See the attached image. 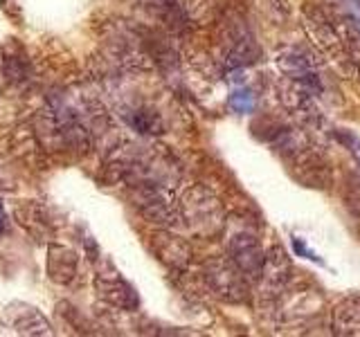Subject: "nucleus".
<instances>
[{
    "instance_id": "3",
    "label": "nucleus",
    "mask_w": 360,
    "mask_h": 337,
    "mask_svg": "<svg viewBox=\"0 0 360 337\" xmlns=\"http://www.w3.org/2000/svg\"><path fill=\"white\" fill-rule=\"evenodd\" d=\"M95 288H97V295L115 308L133 310L140 306L138 292H135L133 286L127 284L115 270H112V272H99L95 279Z\"/></svg>"
},
{
    "instance_id": "14",
    "label": "nucleus",
    "mask_w": 360,
    "mask_h": 337,
    "mask_svg": "<svg viewBox=\"0 0 360 337\" xmlns=\"http://www.w3.org/2000/svg\"><path fill=\"white\" fill-rule=\"evenodd\" d=\"M0 7H3V11L7 16H11L14 20H20V11H18L16 0H0Z\"/></svg>"
},
{
    "instance_id": "13",
    "label": "nucleus",
    "mask_w": 360,
    "mask_h": 337,
    "mask_svg": "<svg viewBox=\"0 0 360 337\" xmlns=\"http://www.w3.org/2000/svg\"><path fill=\"white\" fill-rule=\"evenodd\" d=\"M338 140H340V142L347 146V149L354 153L356 162H358V166H360V138H358V135L349 133V131H340V133H338Z\"/></svg>"
},
{
    "instance_id": "9",
    "label": "nucleus",
    "mask_w": 360,
    "mask_h": 337,
    "mask_svg": "<svg viewBox=\"0 0 360 337\" xmlns=\"http://www.w3.org/2000/svg\"><path fill=\"white\" fill-rule=\"evenodd\" d=\"M124 117H127V124L133 131H138L142 135H160L165 131L160 115L146 106L131 108L129 112H124Z\"/></svg>"
},
{
    "instance_id": "16",
    "label": "nucleus",
    "mask_w": 360,
    "mask_h": 337,
    "mask_svg": "<svg viewBox=\"0 0 360 337\" xmlns=\"http://www.w3.org/2000/svg\"><path fill=\"white\" fill-rule=\"evenodd\" d=\"M7 232V213H5V207L3 202H0V234Z\"/></svg>"
},
{
    "instance_id": "5",
    "label": "nucleus",
    "mask_w": 360,
    "mask_h": 337,
    "mask_svg": "<svg viewBox=\"0 0 360 337\" xmlns=\"http://www.w3.org/2000/svg\"><path fill=\"white\" fill-rule=\"evenodd\" d=\"M5 317L9 322V326L20 335H52V329L48 319L34 308L27 306V303H9L5 310Z\"/></svg>"
},
{
    "instance_id": "11",
    "label": "nucleus",
    "mask_w": 360,
    "mask_h": 337,
    "mask_svg": "<svg viewBox=\"0 0 360 337\" xmlns=\"http://www.w3.org/2000/svg\"><path fill=\"white\" fill-rule=\"evenodd\" d=\"M342 9H345L342 22L360 34V0H342Z\"/></svg>"
},
{
    "instance_id": "2",
    "label": "nucleus",
    "mask_w": 360,
    "mask_h": 337,
    "mask_svg": "<svg viewBox=\"0 0 360 337\" xmlns=\"http://www.w3.org/2000/svg\"><path fill=\"white\" fill-rule=\"evenodd\" d=\"M230 261L241 270L245 279H259L266 261V252L252 232H236L228 241Z\"/></svg>"
},
{
    "instance_id": "15",
    "label": "nucleus",
    "mask_w": 360,
    "mask_h": 337,
    "mask_svg": "<svg viewBox=\"0 0 360 337\" xmlns=\"http://www.w3.org/2000/svg\"><path fill=\"white\" fill-rule=\"evenodd\" d=\"M292 243H295V250H297V252H302V254H307V256L311 258V261H320V258L315 256V254H313V252L309 250L307 245H304V241H302V239H295V241H292Z\"/></svg>"
},
{
    "instance_id": "4",
    "label": "nucleus",
    "mask_w": 360,
    "mask_h": 337,
    "mask_svg": "<svg viewBox=\"0 0 360 337\" xmlns=\"http://www.w3.org/2000/svg\"><path fill=\"white\" fill-rule=\"evenodd\" d=\"M259 279H262V292L266 290V295H277L286 288L290 279V261L279 245L270 247L266 252V261Z\"/></svg>"
},
{
    "instance_id": "6",
    "label": "nucleus",
    "mask_w": 360,
    "mask_h": 337,
    "mask_svg": "<svg viewBox=\"0 0 360 337\" xmlns=\"http://www.w3.org/2000/svg\"><path fill=\"white\" fill-rule=\"evenodd\" d=\"M79 258L77 252L65 245H50L48 250V275L56 284H70L77 277Z\"/></svg>"
},
{
    "instance_id": "7",
    "label": "nucleus",
    "mask_w": 360,
    "mask_h": 337,
    "mask_svg": "<svg viewBox=\"0 0 360 337\" xmlns=\"http://www.w3.org/2000/svg\"><path fill=\"white\" fill-rule=\"evenodd\" d=\"M16 220L25 227L37 241H48L52 236V227H50V220L45 216V211L41 205L37 202H25V205H18L16 207Z\"/></svg>"
},
{
    "instance_id": "12",
    "label": "nucleus",
    "mask_w": 360,
    "mask_h": 337,
    "mask_svg": "<svg viewBox=\"0 0 360 337\" xmlns=\"http://www.w3.org/2000/svg\"><path fill=\"white\" fill-rule=\"evenodd\" d=\"M0 191H16V178L11 173V168L7 166V162L0 157Z\"/></svg>"
},
{
    "instance_id": "1",
    "label": "nucleus",
    "mask_w": 360,
    "mask_h": 337,
    "mask_svg": "<svg viewBox=\"0 0 360 337\" xmlns=\"http://www.w3.org/2000/svg\"><path fill=\"white\" fill-rule=\"evenodd\" d=\"M205 281L217 297L225 301H243L248 297L245 277L232 261H212L205 265Z\"/></svg>"
},
{
    "instance_id": "8",
    "label": "nucleus",
    "mask_w": 360,
    "mask_h": 337,
    "mask_svg": "<svg viewBox=\"0 0 360 337\" xmlns=\"http://www.w3.org/2000/svg\"><path fill=\"white\" fill-rule=\"evenodd\" d=\"M333 333L360 335V297H347L333 308Z\"/></svg>"
},
{
    "instance_id": "10",
    "label": "nucleus",
    "mask_w": 360,
    "mask_h": 337,
    "mask_svg": "<svg viewBox=\"0 0 360 337\" xmlns=\"http://www.w3.org/2000/svg\"><path fill=\"white\" fill-rule=\"evenodd\" d=\"M230 108L239 115H245V112H252L255 110V95L250 90H236V93L230 95Z\"/></svg>"
}]
</instances>
